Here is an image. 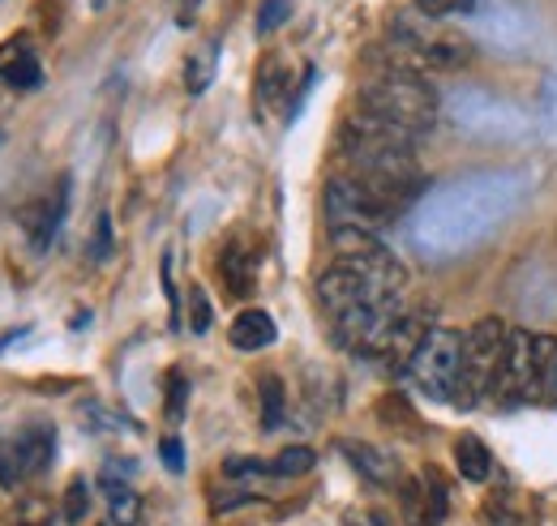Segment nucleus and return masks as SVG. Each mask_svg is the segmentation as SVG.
<instances>
[{"label": "nucleus", "instance_id": "25", "mask_svg": "<svg viewBox=\"0 0 557 526\" xmlns=\"http://www.w3.org/2000/svg\"><path fill=\"white\" fill-rule=\"evenodd\" d=\"M108 258H112V218L99 214L95 236H90V262H108Z\"/></svg>", "mask_w": 557, "mask_h": 526}, {"label": "nucleus", "instance_id": "32", "mask_svg": "<svg viewBox=\"0 0 557 526\" xmlns=\"http://www.w3.org/2000/svg\"><path fill=\"white\" fill-rule=\"evenodd\" d=\"M0 141H4V133H0Z\"/></svg>", "mask_w": 557, "mask_h": 526}, {"label": "nucleus", "instance_id": "26", "mask_svg": "<svg viewBox=\"0 0 557 526\" xmlns=\"http://www.w3.org/2000/svg\"><path fill=\"white\" fill-rule=\"evenodd\" d=\"M185 402H189V381H185V373H168V415L181 419V415H185Z\"/></svg>", "mask_w": 557, "mask_h": 526}, {"label": "nucleus", "instance_id": "14", "mask_svg": "<svg viewBox=\"0 0 557 526\" xmlns=\"http://www.w3.org/2000/svg\"><path fill=\"white\" fill-rule=\"evenodd\" d=\"M455 466H459V475L468 484H485L493 475V454H488V446L481 437H459L455 441Z\"/></svg>", "mask_w": 557, "mask_h": 526}, {"label": "nucleus", "instance_id": "15", "mask_svg": "<svg viewBox=\"0 0 557 526\" xmlns=\"http://www.w3.org/2000/svg\"><path fill=\"white\" fill-rule=\"evenodd\" d=\"M214 68H219V39H207V43H198L194 52H189V61H185V90L198 99V95H207V86L214 82Z\"/></svg>", "mask_w": 557, "mask_h": 526}, {"label": "nucleus", "instance_id": "6", "mask_svg": "<svg viewBox=\"0 0 557 526\" xmlns=\"http://www.w3.org/2000/svg\"><path fill=\"white\" fill-rule=\"evenodd\" d=\"M502 342H506V326L497 317H485L463 334V373H459V390H455L459 406H476L481 394H488L497 360H502Z\"/></svg>", "mask_w": 557, "mask_h": 526}, {"label": "nucleus", "instance_id": "29", "mask_svg": "<svg viewBox=\"0 0 557 526\" xmlns=\"http://www.w3.org/2000/svg\"><path fill=\"white\" fill-rule=\"evenodd\" d=\"M541 112H545V125L557 133V68L549 73V82L541 90Z\"/></svg>", "mask_w": 557, "mask_h": 526}, {"label": "nucleus", "instance_id": "8", "mask_svg": "<svg viewBox=\"0 0 557 526\" xmlns=\"http://www.w3.org/2000/svg\"><path fill=\"white\" fill-rule=\"evenodd\" d=\"M57 454V433L52 424H30L13 441H0V488H17L35 475H44Z\"/></svg>", "mask_w": 557, "mask_h": 526}, {"label": "nucleus", "instance_id": "20", "mask_svg": "<svg viewBox=\"0 0 557 526\" xmlns=\"http://www.w3.org/2000/svg\"><path fill=\"white\" fill-rule=\"evenodd\" d=\"M417 4L420 17H429V22H446V17H468V13H476V0H412Z\"/></svg>", "mask_w": 557, "mask_h": 526}, {"label": "nucleus", "instance_id": "3", "mask_svg": "<svg viewBox=\"0 0 557 526\" xmlns=\"http://www.w3.org/2000/svg\"><path fill=\"white\" fill-rule=\"evenodd\" d=\"M408 381L433 402H455L459 373H463V334L450 326H433L408 360Z\"/></svg>", "mask_w": 557, "mask_h": 526}, {"label": "nucleus", "instance_id": "1", "mask_svg": "<svg viewBox=\"0 0 557 526\" xmlns=\"http://www.w3.org/2000/svg\"><path fill=\"white\" fill-rule=\"evenodd\" d=\"M356 108L369 112V116H377V121H386V125H395V129L420 137V133H429L437 125L442 99H437V90L429 86L424 73L391 68V73L373 77V82L360 90Z\"/></svg>", "mask_w": 557, "mask_h": 526}, {"label": "nucleus", "instance_id": "18", "mask_svg": "<svg viewBox=\"0 0 557 526\" xmlns=\"http://www.w3.org/2000/svg\"><path fill=\"white\" fill-rule=\"evenodd\" d=\"M258 390H262V428H267V433H275L278 424H283V411H287V394H283V381H278L275 373H267Z\"/></svg>", "mask_w": 557, "mask_h": 526}, {"label": "nucleus", "instance_id": "19", "mask_svg": "<svg viewBox=\"0 0 557 526\" xmlns=\"http://www.w3.org/2000/svg\"><path fill=\"white\" fill-rule=\"evenodd\" d=\"M313 462H318V454H313L309 446H292V450H283V454L271 462V475H278V479H296V475H309Z\"/></svg>", "mask_w": 557, "mask_h": 526}, {"label": "nucleus", "instance_id": "11", "mask_svg": "<svg viewBox=\"0 0 557 526\" xmlns=\"http://www.w3.org/2000/svg\"><path fill=\"white\" fill-rule=\"evenodd\" d=\"M0 82L9 90H39L44 86V65L26 43H9V48H0Z\"/></svg>", "mask_w": 557, "mask_h": 526}, {"label": "nucleus", "instance_id": "30", "mask_svg": "<svg viewBox=\"0 0 557 526\" xmlns=\"http://www.w3.org/2000/svg\"><path fill=\"white\" fill-rule=\"evenodd\" d=\"M545 394L557 398V351H554V360H549V377H545Z\"/></svg>", "mask_w": 557, "mask_h": 526}, {"label": "nucleus", "instance_id": "21", "mask_svg": "<svg viewBox=\"0 0 557 526\" xmlns=\"http://www.w3.org/2000/svg\"><path fill=\"white\" fill-rule=\"evenodd\" d=\"M90 514V484L86 479H73L65 488V523H82Z\"/></svg>", "mask_w": 557, "mask_h": 526}, {"label": "nucleus", "instance_id": "13", "mask_svg": "<svg viewBox=\"0 0 557 526\" xmlns=\"http://www.w3.org/2000/svg\"><path fill=\"white\" fill-rule=\"evenodd\" d=\"M219 274H223V283H227V296H249L253 291V278H258V258H249L236 240L223 249V258H219Z\"/></svg>", "mask_w": 557, "mask_h": 526}, {"label": "nucleus", "instance_id": "23", "mask_svg": "<svg viewBox=\"0 0 557 526\" xmlns=\"http://www.w3.org/2000/svg\"><path fill=\"white\" fill-rule=\"evenodd\" d=\"M82 415L99 424L95 433H121V428H129V419H125L121 411H108V406H99V402H86V406H82Z\"/></svg>", "mask_w": 557, "mask_h": 526}, {"label": "nucleus", "instance_id": "24", "mask_svg": "<svg viewBox=\"0 0 557 526\" xmlns=\"http://www.w3.org/2000/svg\"><path fill=\"white\" fill-rule=\"evenodd\" d=\"M189 329L194 334H207L210 329V300L202 287H189Z\"/></svg>", "mask_w": 557, "mask_h": 526}, {"label": "nucleus", "instance_id": "31", "mask_svg": "<svg viewBox=\"0 0 557 526\" xmlns=\"http://www.w3.org/2000/svg\"><path fill=\"white\" fill-rule=\"evenodd\" d=\"M364 526H391V523H386V518H377V514H369V518H364Z\"/></svg>", "mask_w": 557, "mask_h": 526}, {"label": "nucleus", "instance_id": "4", "mask_svg": "<svg viewBox=\"0 0 557 526\" xmlns=\"http://www.w3.org/2000/svg\"><path fill=\"white\" fill-rule=\"evenodd\" d=\"M391 43H395V57H399L395 68H412V73H424V68H459L472 57L468 39L442 30L437 22H429L420 13L417 17H399L391 26Z\"/></svg>", "mask_w": 557, "mask_h": 526}, {"label": "nucleus", "instance_id": "17", "mask_svg": "<svg viewBox=\"0 0 557 526\" xmlns=\"http://www.w3.org/2000/svg\"><path fill=\"white\" fill-rule=\"evenodd\" d=\"M287 86H292V73H287V65L278 61V57H271L267 65H262V73H258V103H278L283 95H287Z\"/></svg>", "mask_w": 557, "mask_h": 526}, {"label": "nucleus", "instance_id": "12", "mask_svg": "<svg viewBox=\"0 0 557 526\" xmlns=\"http://www.w3.org/2000/svg\"><path fill=\"white\" fill-rule=\"evenodd\" d=\"M227 338H232L236 351H267L278 338L275 317L262 313V309H245V313H236V322L227 326Z\"/></svg>", "mask_w": 557, "mask_h": 526}, {"label": "nucleus", "instance_id": "22", "mask_svg": "<svg viewBox=\"0 0 557 526\" xmlns=\"http://www.w3.org/2000/svg\"><path fill=\"white\" fill-rule=\"evenodd\" d=\"M287 13H292V0H262L258 4V35H275L287 22Z\"/></svg>", "mask_w": 557, "mask_h": 526}, {"label": "nucleus", "instance_id": "28", "mask_svg": "<svg viewBox=\"0 0 557 526\" xmlns=\"http://www.w3.org/2000/svg\"><path fill=\"white\" fill-rule=\"evenodd\" d=\"M159 459H163V466H168L172 475H181V471H185V446H181V437H163V441H159Z\"/></svg>", "mask_w": 557, "mask_h": 526}, {"label": "nucleus", "instance_id": "27", "mask_svg": "<svg viewBox=\"0 0 557 526\" xmlns=\"http://www.w3.org/2000/svg\"><path fill=\"white\" fill-rule=\"evenodd\" d=\"M223 475H232V479H249V475H271V462H262V459H227V462H223Z\"/></svg>", "mask_w": 557, "mask_h": 526}, {"label": "nucleus", "instance_id": "2", "mask_svg": "<svg viewBox=\"0 0 557 526\" xmlns=\"http://www.w3.org/2000/svg\"><path fill=\"white\" fill-rule=\"evenodd\" d=\"M554 351L557 342L549 334H532L523 326L506 329L502 360H497L488 394L497 398L502 406H519V402H532L536 394H545V377H549Z\"/></svg>", "mask_w": 557, "mask_h": 526}, {"label": "nucleus", "instance_id": "7", "mask_svg": "<svg viewBox=\"0 0 557 526\" xmlns=\"http://www.w3.org/2000/svg\"><path fill=\"white\" fill-rule=\"evenodd\" d=\"M326 214H331V227H360V231H373V236L386 223L399 218V210L391 201H382L373 189H364L351 176H335L326 185Z\"/></svg>", "mask_w": 557, "mask_h": 526}, {"label": "nucleus", "instance_id": "10", "mask_svg": "<svg viewBox=\"0 0 557 526\" xmlns=\"http://www.w3.org/2000/svg\"><path fill=\"white\" fill-rule=\"evenodd\" d=\"M339 454L351 459V466L369 479V484H382V488H391V484H399V462L391 459L386 450H377V446H369V441H339Z\"/></svg>", "mask_w": 557, "mask_h": 526}, {"label": "nucleus", "instance_id": "9", "mask_svg": "<svg viewBox=\"0 0 557 526\" xmlns=\"http://www.w3.org/2000/svg\"><path fill=\"white\" fill-rule=\"evenodd\" d=\"M65 210H70V180H61L57 189H52V198H44L26 218V231H30V245H35V253H48L52 249V240H57V231H61V223H65Z\"/></svg>", "mask_w": 557, "mask_h": 526}, {"label": "nucleus", "instance_id": "16", "mask_svg": "<svg viewBox=\"0 0 557 526\" xmlns=\"http://www.w3.org/2000/svg\"><path fill=\"white\" fill-rule=\"evenodd\" d=\"M103 526H141V497L129 484L108 488V523Z\"/></svg>", "mask_w": 557, "mask_h": 526}, {"label": "nucleus", "instance_id": "5", "mask_svg": "<svg viewBox=\"0 0 557 526\" xmlns=\"http://www.w3.org/2000/svg\"><path fill=\"white\" fill-rule=\"evenodd\" d=\"M335 154L351 167H369V163H386V159H404V154H417V137L369 112H356L339 125L335 137Z\"/></svg>", "mask_w": 557, "mask_h": 526}]
</instances>
